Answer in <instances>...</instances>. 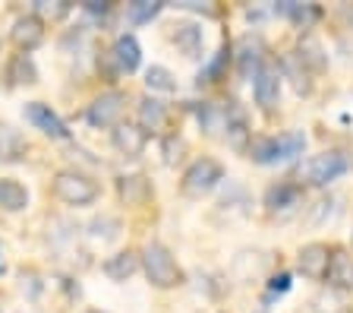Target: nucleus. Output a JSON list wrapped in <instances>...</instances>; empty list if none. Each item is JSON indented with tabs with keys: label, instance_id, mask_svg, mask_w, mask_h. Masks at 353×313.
Listing matches in <instances>:
<instances>
[{
	"label": "nucleus",
	"instance_id": "f257e3e1",
	"mask_svg": "<svg viewBox=\"0 0 353 313\" xmlns=\"http://www.w3.org/2000/svg\"><path fill=\"white\" fill-rule=\"evenodd\" d=\"M142 266H145V276L154 288H174L183 282V272L164 244H148L142 250Z\"/></svg>",
	"mask_w": 353,
	"mask_h": 313
},
{
	"label": "nucleus",
	"instance_id": "f03ea898",
	"mask_svg": "<svg viewBox=\"0 0 353 313\" xmlns=\"http://www.w3.org/2000/svg\"><path fill=\"white\" fill-rule=\"evenodd\" d=\"M350 171V158L344 152L331 149V152H322V155H312L306 164L300 168V178L312 187H325L331 180H338L341 174Z\"/></svg>",
	"mask_w": 353,
	"mask_h": 313
},
{
	"label": "nucleus",
	"instance_id": "7ed1b4c3",
	"mask_svg": "<svg viewBox=\"0 0 353 313\" xmlns=\"http://www.w3.org/2000/svg\"><path fill=\"white\" fill-rule=\"evenodd\" d=\"M54 193L66 202V206H88L98 200V184L79 171H60L54 178Z\"/></svg>",
	"mask_w": 353,
	"mask_h": 313
},
{
	"label": "nucleus",
	"instance_id": "20e7f679",
	"mask_svg": "<svg viewBox=\"0 0 353 313\" xmlns=\"http://www.w3.org/2000/svg\"><path fill=\"white\" fill-rule=\"evenodd\" d=\"M224 180V168L214 158H199L183 174V193L186 196H205Z\"/></svg>",
	"mask_w": 353,
	"mask_h": 313
},
{
	"label": "nucleus",
	"instance_id": "39448f33",
	"mask_svg": "<svg viewBox=\"0 0 353 313\" xmlns=\"http://www.w3.org/2000/svg\"><path fill=\"white\" fill-rule=\"evenodd\" d=\"M123 104H126L123 92H104V95H98L95 102L88 104L85 120L92 127H117L120 114H123Z\"/></svg>",
	"mask_w": 353,
	"mask_h": 313
},
{
	"label": "nucleus",
	"instance_id": "423d86ee",
	"mask_svg": "<svg viewBox=\"0 0 353 313\" xmlns=\"http://www.w3.org/2000/svg\"><path fill=\"white\" fill-rule=\"evenodd\" d=\"M262 57H265V45L259 35H246L236 45V67H240L243 79H256L262 73Z\"/></svg>",
	"mask_w": 353,
	"mask_h": 313
},
{
	"label": "nucleus",
	"instance_id": "0eeeda50",
	"mask_svg": "<svg viewBox=\"0 0 353 313\" xmlns=\"http://www.w3.org/2000/svg\"><path fill=\"white\" fill-rule=\"evenodd\" d=\"M26 117H29L44 136H51V140H70V130H66L63 120L51 111V104L29 102V104H26Z\"/></svg>",
	"mask_w": 353,
	"mask_h": 313
},
{
	"label": "nucleus",
	"instance_id": "6e6552de",
	"mask_svg": "<svg viewBox=\"0 0 353 313\" xmlns=\"http://www.w3.org/2000/svg\"><path fill=\"white\" fill-rule=\"evenodd\" d=\"M300 272L306 278H325L328 276V266H331V250L325 244H306L300 250V260H296Z\"/></svg>",
	"mask_w": 353,
	"mask_h": 313
},
{
	"label": "nucleus",
	"instance_id": "1a4fd4ad",
	"mask_svg": "<svg viewBox=\"0 0 353 313\" xmlns=\"http://www.w3.org/2000/svg\"><path fill=\"white\" fill-rule=\"evenodd\" d=\"M110 60H114V70H117V73H132L142 60L139 41L132 35H120L117 41H114V48H110Z\"/></svg>",
	"mask_w": 353,
	"mask_h": 313
},
{
	"label": "nucleus",
	"instance_id": "9d476101",
	"mask_svg": "<svg viewBox=\"0 0 353 313\" xmlns=\"http://www.w3.org/2000/svg\"><path fill=\"white\" fill-rule=\"evenodd\" d=\"M13 41L22 54L35 51V48L44 41V23L38 19V16H22V19H16L13 23Z\"/></svg>",
	"mask_w": 353,
	"mask_h": 313
},
{
	"label": "nucleus",
	"instance_id": "9b49d317",
	"mask_svg": "<svg viewBox=\"0 0 353 313\" xmlns=\"http://www.w3.org/2000/svg\"><path fill=\"white\" fill-rule=\"evenodd\" d=\"M110 140H114V149L126 158H139L142 149H145V133L136 124H117Z\"/></svg>",
	"mask_w": 353,
	"mask_h": 313
},
{
	"label": "nucleus",
	"instance_id": "f8f14e48",
	"mask_svg": "<svg viewBox=\"0 0 353 313\" xmlns=\"http://www.w3.org/2000/svg\"><path fill=\"white\" fill-rule=\"evenodd\" d=\"M252 92H256V102L262 104V108H274L281 98V76L278 70L272 67H262V73L252 79Z\"/></svg>",
	"mask_w": 353,
	"mask_h": 313
},
{
	"label": "nucleus",
	"instance_id": "ddd939ff",
	"mask_svg": "<svg viewBox=\"0 0 353 313\" xmlns=\"http://www.w3.org/2000/svg\"><path fill=\"white\" fill-rule=\"evenodd\" d=\"M174 45L186 57H199V51L205 45V32H202L199 23H180V26H174Z\"/></svg>",
	"mask_w": 353,
	"mask_h": 313
},
{
	"label": "nucleus",
	"instance_id": "4468645a",
	"mask_svg": "<svg viewBox=\"0 0 353 313\" xmlns=\"http://www.w3.org/2000/svg\"><path fill=\"white\" fill-rule=\"evenodd\" d=\"M136 269H139V254H132V250H120L104 260V276L114 282H126L130 276H136Z\"/></svg>",
	"mask_w": 353,
	"mask_h": 313
},
{
	"label": "nucleus",
	"instance_id": "2eb2a0df",
	"mask_svg": "<svg viewBox=\"0 0 353 313\" xmlns=\"http://www.w3.org/2000/svg\"><path fill=\"white\" fill-rule=\"evenodd\" d=\"M303 200V190L296 184H274L268 193H265V206L272 212H287V209L300 206Z\"/></svg>",
	"mask_w": 353,
	"mask_h": 313
},
{
	"label": "nucleus",
	"instance_id": "dca6fc26",
	"mask_svg": "<svg viewBox=\"0 0 353 313\" xmlns=\"http://www.w3.org/2000/svg\"><path fill=\"white\" fill-rule=\"evenodd\" d=\"M168 120V108L158 98H142L139 102V130L142 133H158Z\"/></svg>",
	"mask_w": 353,
	"mask_h": 313
},
{
	"label": "nucleus",
	"instance_id": "f3484780",
	"mask_svg": "<svg viewBox=\"0 0 353 313\" xmlns=\"http://www.w3.org/2000/svg\"><path fill=\"white\" fill-rule=\"evenodd\" d=\"M26 136L10 124H0V162H19L26 155Z\"/></svg>",
	"mask_w": 353,
	"mask_h": 313
},
{
	"label": "nucleus",
	"instance_id": "a211bd4d",
	"mask_svg": "<svg viewBox=\"0 0 353 313\" xmlns=\"http://www.w3.org/2000/svg\"><path fill=\"white\" fill-rule=\"evenodd\" d=\"M274 10H278L281 16H287L294 26H300V29H309V26L322 16L319 7H312V3H296V0H284V3H278Z\"/></svg>",
	"mask_w": 353,
	"mask_h": 313
},
{
	"label": "nucleus",
	"instance_id": "6ab92c4d",
	"mask_svg": "<svg viewBox=\"0 0 353 313\" xmlns=\"http://www.w3.org/2000/svg\"><path fill=\"white\" fill-rule=\"evenodd\" d=\"M29 206V190L19 184V180L0 178V209L7 212H19V209Z\"/></svg>",
	"mask_w": 353,
	"mask_h": 313
},
{
	"label": "nucleus",
	"instance_id": "aec40b11",
	"mask_svg": "<svg viewBox=\"0 0 353 313\" xmlns=\"http://www.w3.org/2000/svg\"><path fill=\"white\" fill-rule=\"evenodd\" d=\"M296 60H300L303 67H309V70H325L328 67L325 48H322V41H319L316 35H303L300 38V54H296Z\"/></svg>",
	"mask_w": 353,
	"mask_h": 313
},
{
	"label": "nucleus",
	"instance_id": "412c9836",
	"mask_svg": "<svg viewBox=\"0 0 353 313\" xmlns=\"http://www.w3.org/2000/svg\"><path fill=\"white\" fill-rule=\"evenodd\" d=\"M228 108H221V104H202L199 108V124L205 130L208 136H218V133H228Z\"/></svg>",
	"mask_w": 353,
	"mask_h": 313
},
{
	"label": "nucleus",
	"instance_id": "4be33fe9",
	"mask_svg": "<svg viewBox=\"0 0 353 313\" xmlns=\"http://www.w3.org/2000/svg\"><path fill=\"white\" fill-rule=\"evenodd\" d=\"M120 200L130 202V206H142V202L148 200V193H152V187H148V180L142 178V174H130V178H120Z\"/></svg>",
	"mask_w": 353,
	"mask_h": 313
},
{
	"label": "nucleus",
	"instance_id": "5701e85b",
	"mask_svg": "<svg viewBox=\"0 0 353 313\" xmlns=\"http://www.w3.org/2000/svg\"><path fill=\"white\" fill-rule=\"evenodd\" d=\"M7 79L13 82V86H32V82L38 79L35 60H32L29 54H16V57L10 60V67H7Z\"/></svg>",
	"mask_w": 353,
	"mask_h": 313
},
{
	"label": "nucleus",
	"instance_id": "b1692460",
	"mask_svg": "<svg viewBox=\"0 0 353 313\" xmlns=\"http://www.w3.org/2000/svg\"><path fill=\"white\" fill-rule=\"evenodd\" d=\"M246 149H250L252 162H259V164H278V136H256Z\"/></svg>",
	"mask_w": 353,
	"mask_h": 313
},
{
	"label": "nucleus",
	"instance_id": "393cba45",
	"mask_svg": "<svg viewBox=\"0 0 353 313\" xmlns=\"http://www.w3.org/2000/svg\"><path fill=\"white\" fill-rule=\"evenodd\" d=\"M303 149H306V136L300 130H290V133L278 136V162H290V158L303 155Z\"/></svg>",
	"mask_w": 353,
	"mask_h": 313
},
{
	"label": "nucleus",
	"instance_id": "a878e982",
	"mask_svg": "<svg viewBox=\"0 0 353 313\" xmlns=\"http://www.w3.org/2000/svg\"><path fill=\"white\" fill-rule=\"evenodd\" d=\"M328 282H334L338 288H347V285H353V263L347 260V254H334V256H331Z\"/></svg>",
	"mask_w": 353,
	"mask_h": 313
},
{
	"label": "nucleus",
	"instance_id": "bb28decb",
	"mask_svg": "<svg viewBox=\"0 0 353 313\" xmlns=\"http://www.w3.org/2000/svg\"><path fill=\"white\" fill-rule=\"evenodd\" d=\"M161 10H164L161 0H136V3H130V23L132 26H145V23H152Z\"/></svg>",
	"mask_w": 353,
	"mask_h": 313
},
{
	"label": "nucleus",
	"instance_id": "cd10ccee",
	"mask_svg": "<svg viewBox=\"0 0 353 313\" xmlns=\"http://www.w3.org/2000/svg\"><path fill=\"white\" fill-rule=\"evenodd\" d=\"M145 86L152 92H176V76L168 67H148Z\"/></svg>",
	"mask_w": 353,
	"mask_h": 313
},
{
	"label": "nucleus",
	"instance_id": "c85d7f7f",
	"mask_svg": "<svg viewBox=\"0 0 353 313\" xmlns=\"http://www.w3.org/2000/svg\"><path fill=\"white\" fill-rule=\"evenodd\" d=\"M284 73H287V79L294 82V89L300 92V95H306L309 89H312V82H309V73H306V67H303L296 57H284Z\"/></svg>",
	"mask_w": 353,
	"mask_h": 313
},
{
	"label": "nucleus",
	"instance_id": "c756f323",
	"mask_svg": "<svg viewBox=\"0 0 353 313\" xmlns=\"http://www.w3.org/2000/svg\"><path fill=\"white\" fill-rule=\"evenodd\" d=\"M35 13H38V19H41V16L60 19V16L70 13V3H57V0H35Z\"/></svg>",
	"mask_w": 353,
	"mask_h": 313
},
{
	"label": "nucleus",
	"instance_id": "7c9ffc66",
	"mask_svg": "<svg viewBox=\"0 0 353 313\" xmlns=\"http://www.w3.org/2000/svg\"><path fill=\"white\" fill-rule=\"evenodd\" d=\"M228 54H230L228 48H221V51H218V57L212 60V67L205 70V82H214L221 76V70H224V64H228Z\"/></svg>",
	"mask_w": 353,
	"mask_h": 313
},
{
	"label": "nucleus",
	"instance_id": "2f4dec72",
	"mask_svg": "<svg viewBox=\"0 0 353 313\" xmlns=\"http://www.w3.org/2000/svg\"><path fill=\"white\" fill-rule=\"evenodd\" d=\"M290 272H281V276H274L272 282H268V288H272V294H287L290 291Z\"/></svg>",
	"mask_w": 353,
	"mask_h": 313
},
{
	"label": "nucleus",
	"instance_id": "473e14b6",
	"mask_svg": "<svg viewBox=\"0 0 353 313\" xmlns=\"http://www.w3.org/2000/svg\"><path fill=\"white\" fill-rule=\"evenodd\" d=\"M331 216H334V200H322V202H319V216L312 218V225L325 222V218H331Z\"/></svg>",
	"mask_w": 353,
	"mask_h": 313
},
{
	"label": "nucleus",
	"instance_id": "72a5a7b5",
	"mask_svg": "<svg viewBox=\"0 0 353 313\" xmlns=\"http://www.w3.org/2000/svg\"><path fill=\"white\" fill-rule=\"evenodd\" d=\"M176 7H183V10H202V13H208V16L214 13V7H212V3H196V0H180Z\"/></svg>",
	"mask_w": 353,
	"mask_h": 313
},
{
	"label": "nucleus",
	"instance_id": "f704fd0d",
	"mask_svg": "<svg viewBox=\"0 0 353 313\" xmlns=\"http://www.w3.org/2000/svg\"><path fill=\"white\" fill-rule=\"evenodd\" d=\"M85 13H92V16H98V13H108V3H104V0H88L85 3Z\"/></svg>",
	"mask_w": 353,
	"mask_h": 313
},
{
	"label": "nucleus",
	"instance_id": "c9c22d12",
	"mask_svg": "<svg viewBox=\"0 0 353 313\" xmlns=\"http://www.w3.org/2000/svg\"><path fill=\"white\" fill-rule=\"evenodd\" d=\"M164 152H168V162H176L174 152H183V140H170L168 146H164Z\"/></svg>",
	"mask_w": 353,
	"mask_h": 313
},
{
	"label": "nucleus",
	"instance_id": "e433bc0d",
	"mask_svg": "<svg viewBox=\"0 0 353 313\" xmlns=\"http://www.w3.org/2000/svg\"><path fill=\"white\" fill-rule=\"evenodd\" d=\"M341 16H344L347 26H353V3H344V7H341Z\"/></svg>",
	"mask_w": 353,
	"mask_h": 313
},
{
	"label": "nucleus",
	"instance_id": "4c0bfd02",
	"mask_svg": "<svg viewBox=\"0 0 353 313\" xmlns=\"http://www.w3.org/2000/svg\"><path fill=\"white\" fill-rule=\"evenodd\" d=\"M3 269H7V263H3V254H0V272H3Z\"/></svg>",
	"mask_w": 353,
	"mask_h": 313
},
{
	"label": "nucleus",
	"instance_id": "58836bf2",
	"mask_svg": "<svg viewBox=\"0 0 353 313\" xmlns=\"http://www.w3.org/2000/svg\"><path fill=\"white\" fill-rule=\"evenodd\" d=\"M88 313H101V310H88Z\"/></svg>",
	"mask_w": 353,
	"mask_h": 313
}]
</instances>
